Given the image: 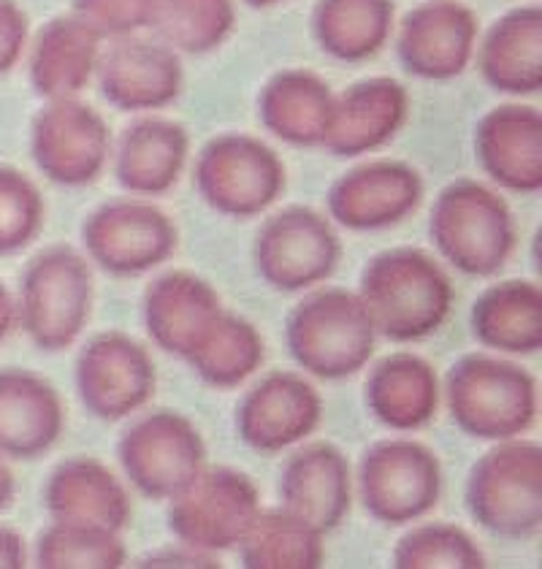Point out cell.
<instances>
[{"mask_svg":"<svg viewBox=\"0 0 542 569\" xmlns=\"http://www.w3.org/2000/svg\"><path fill=\"white\" fill-rule=\"evenodd\" d=\"M117 459L147 499H171L207 467L199 426L174 410H152L122 431Z\"/></svg>","mask_w":542,"mask_h":569,"instance_id":"30bf717a","label":"cell"},{"mask_svg":"<svg viewBox=\"0 0 542 569\" xmlns=\"http://www.w3.org/2000/svg\"><path fill=\"white\" fill-rule=\"evenodd\" d=\"M136 567H220L218 559H214L212 553H203V550H195L190 546H177V548H163L158 550V553H150L144 556V559H139V565Z\"/></svg>","mask_w":542,"mask_h":569,"instance_id":"ab89813d","label":"cell"},{"mask_svg":"<svg viewBox=\"0 0 542 569\" xmlns=\"http://www.w3.org/2000/svg\"><path fill=\"white\" fill-rule=\"evenodd\" d=\"M261 512V493L233 467H203L177 497L169 499V529L177 542L203 553L239 546Z\"/></svg>","mask_w":542,"mask_h":569,"instance_id":"9c48e42d","label":"cell"},{"mask_svg":"<svg viewBox=\"0 0 542 569\" xmlns=\"http://www.w3.org/2000/svg\"><path fill=\"white\" fill-rule=\"evenodd\" d=\"M288 352L299 369L320 380L359 375L378 348V329L359 293L344 288L312 290L288 315Z\"/></svg>","mask_w":542,"mask_h":569,"instance_id":"3957f363","label":"cell"},{"mask_svg":"<svg viewBox=\"0 0 542 569\" xmlns=\"http://www.w3.org/2000/svg\"><path fill=\"white\" fill-rule=\"evenodd\" d=\"M472 333L483 348L532 356L542 348V290L532 280H504L478 296Z\"/></svg>","mask_w":542,"mask_h":569,"instance_id":"f546056e","label":"cell"},{"mask_svg":"<svg viewBox=\"0 0 542 569\" xmlns=\"http://www.w3.org/2000/svg\"><path fill=\"white\" fill-rule=\"evenodd\" d=\"M342 258V241L325 214L310 207L274 212L252 244L255 271L280 293H301L325 282Z\"/></svg>","mask_w":542,"mask_h":569,"instance_id":"8fae6325","label":"cell"},{"mask_svg":"<svg viewBox=\"0 0 542 569\" xmlns=\"http://www.w3.org/2000/svg\"><path fill=\"white\" fill-rule=\"evenodd\" d=\"M410 114V92L391 77H372L334 96L323 150L337 158H359L397 139Z\"/></svg>","mask_w":542,"mask_h":569,"instance_id":"ffe728a7","label":"cell"},{"mask_svg":"<svg viewBox=\"0 0 542 569\" xmlns=\"http://www.w3.org/2000/svg\"><path fill=\"white\" fill-rule=\"evenodd\" d=\"M66 407L47 377L20 367L0 369V456L33 461L58 445Z\"/></svg>","mask_w":542,"mask_h":569,"instance_id":"7402d4cb","label":"cell"},{"mask_svg":"<svg viewBox=\"0 0 542 569\" xmlns=\"http://www.w3.org/2000/svg\"><path fill=\"white\" fill-rule=\"evenodd\" d=\"M359 296L378 337L421 342L442 329L453 307V282L429 252L393 247L361 271Z\"/></svg>","mask_w":542,"mask_h":569,"instance_id":"6da1fadb","label":"cell"},{"mask_svg":"<svg viewBox=\"0 0 542 569\" xmlns=\"http://www.w3.org/2000/svg\"><path fill=\"white\" fill-rule=\"evenodd\" d=\"M312 33L325 54L342 63H363L393 33V0H318Z\"/></svg>","mask_w":542,"mask_h":569,"instance_id":"4dcf8cb0","label":"cell"},{"mask_svg":"<svg viewBox=\"0 0 542 569\" xmlns=\"http://www.w3.org/2000/svg\"><path fill=\"white\" fill-rule=\"evenodd\" d=\"M17 326V296L0 282V342H6Z\"/></svg>","mask_w":542,"mask_h":569,"instance_id":"b9f144b4","label":"cell"},{"mask_svg":"<svg viewBox=\"0 0 542 569\" xmlns=\"http://www.w3.org/2000/svg\"><path fill=\"white\" fill-rule=\"evenodd\" d=\"M28 14L17 0H0V73H9L20 63L28 47Z\"/></svg>","mask_w":542,"mask_h":569,"instance_id":"f35d334b","label":"cell"},{"mask_svg":"<svg viewBox=\"0 0 542 569\" xmlns=\"http://www.w3.org/2000/svg\"><path fill=\"white\" fill-rule=\"evenodd\" d=\"M453 423L472 439L502 442L526 435L538 420V380L508 358L464 356L445 380Z\"/></svg>","mask_w":542,"mask_h":569,"instance_id":"7a4b0ae2","label":"cell"},{"mask_svg":"<svg viewBox=\"0 0 542 569\" xmlns=\"http://www.w3.org/2000/svg\"><path fill=\"white\" fill-rule=\"evenodd\" d=\"M101 36L79 17L49 20L30 47V84L47 101L77 98L96 77Z\"/></svg>","mask_w":542,"mask_h":569,"instance_id":"83f0119b","label":"cell"},{"mask_svg":"<svg viewBox=\"0 0 542 569\" xmlns=\"http://www.w3.org/2000/svg\"><path fill=\"white\" fill-rule=\"evenodd\" d=\"M30 154L49 182L84 188L103 174L112 158V131L90 103L58 98L33 117Z\"/></svg>","mask_w":542,"mask_h":569,"instance_id":"5bb4252c","label":"cell"},{"mask_svg":"<svg viewBox=\"0 0 542 569\" xmlns=\"http://www.w3.org/2000/svg\"><path fill=\"white\" fill-rule=\"evenodd\" d=\"M128 561L120 531L103 526L52 521L36 540L41 569H117Z\"/></svg>","mask_w":542,"mask_h":569,"instance_id":"e575fe53","label":"cell"},{"mask_svg":"<svg viewBox=\"0 0 542 569\" xmlns=\"http://www.w3.org/2000/svg\"><path fill=\"white\" fill-rule=\"evenodd\" d=\"M331 84L304 68L274 73L258 96V120L271 136L293 147H320L334 109Z\"/></svg>","mask_w":542,"mask_h":569,"instance_id":"f1b7e54d","label":"cell"},{"mask_svg":"<svg viewBox=\"0 0 542 569\" xmlns=\"http://www.w3.org/2000/svg\"><path fill=\"white\" fill-rule=\"evenodd\" d=\"M478 52L480 77L508 96H534L542 88V9L519 6L491 24Z\"/></svg>","mask_w":542,"mask_h":569,"instance_id":"4316f807","label":"cell"},{"mask_svg":"<svg viewBox=\"0 0 542 569\" xmlns=\"http://www.w3.org/2000/svg\"><path fill=\"white\" fill-rule=\"evenodd\" d=\"M28 567V546L24 537L11 526H0V569Z\"/></svg>","mask_w":542,"mask_h":569,"instance_id":"60d3db41","label":"cell"},{"mask_svg":"<svg viewBox=\"0 0 542 569\" xmlns=\"http://www.w3.org/2000/svg\"><path fill=\"white\" fill-rule=\"evenodd\" d=\"M92 312V271L71 247H49L22 271L17 323L44 352L71 348Z\"/></svg>","mask_w":542,"mask_h":569,"instance_id":"8992f818","label":"cell"},{"mask_svg":"<svg viewBox=\"0 0 542 569\" xmlns=\"http://www.w3.org/2000/svg\"><path fill=\"white\" fill-rule=\"evenodd\" d=\"M244 3L252 6V9H269V6L282 3V0H244Z\"/></svg>","mask_w":542,"mask_h":569,"instance_id":"ee69618b","label":"cell"},{"mask_svg":"<svg viewBox=\"0 0 542 569\" xmlns=\"http://www.w3.org/2000/svg\"><path fill=\"white\" fill-rule=\"evenodd\" d=\"M193 182L209 209L237 220L263 214L285 190L282 158L250 133H220L203 144Z\"/></svg>","mask_w":542,"mask_h":569,"instance_id":"52a82bcc","label":"cell"},{"mask_svg":"<svg viewBox=\"0 0 542 569\" xmlns=\"http://www.w3.org/2000/svg\"><path fill=\"white\" fill-rule=\"evenodd\" d=\"M474 158L499 188L534 196L542 188V114L526 103L485 111L474 128Z\"/></svg>","mask_w":542,"mask_h":569,"instance_id":"d6986e66","label":"cell"},{"mask_svg":"<svg viewBox=\"0 0 542 569\" xmlns=\"http://www.w3.org/2000/svg\"><path fill=\"white\" fill-rule=\"evenodd\" d=\"M47 207L36 182L20 169L0 166V256L24 250L44 228Z\"/></svg>","mask_w":542,"mask_h":569,"instance_id":"8d00e7d4","label":"cell"},{"mask_svg":"<svg viewBox=\"0 0 542 569\" xmlns=\"http://www.w3.org/2000/svg\"><path fill=\"white\" fill-rule=\"evenodd\" d=\"M397 569H483L485 553L466 529L455 523H421L397 542Z\"/></svg>","mask_w":542,"mask_h":569,"instance_id":"d590c367","label":"cell"},{"mask_svg":"<svg viewBox=\"0 0 542 569\" xmlns=\"http://www.w3.org/2000/svg\"><path fill=\"white\" fill-rule=\"evenodd\" d=\"M220 312L218 290L190 271L160 274L144 290V326L152 345L182 361Z\"/></svg>","mask_w":542,"mask_h":569,"instance_id":"cb8c5ba5","label":"cell"},{"mask_svg":"<svg viewBox=\"0 0 542 569\" xmlns=\"http://www.w3.org/2000/svg\"><path fill=\"white\" fill-rule=\"evenodd\" d=\"M152 0H73V17L88 22L101 39H126L150 24Z\"/></svg>","mask_w":542,"mask_h":569,"instance_id":"74e56055","label":"cell"},{"mask_svg":"<svg viewBox=\"0 0 542 569\" xmlns=\"http://www.w3.org/2000/svg\"><path fill=\"white\" fill-rule=\"evenodd\" d=\"M96 77L103 98L120 111L165 109L180 98L184 82L174 49L133 36H126L101 54Z\"/></svg>","mask_w":542,"mask_h":569,"instance_id":"ac0fdd59","label":"cell"},{"mask_svg":"<svg viewBox=\"0 0 542 569\" xmlns=\"http://www.w3.org/2000/svg\"><path fill=\"white\" fill-rule=\"evenodd\" d=\"M323 420V399L304 375L271 372L242 396L237 435L258 453H280L304 442Z\"/></svg>","mask_w":542,"mask_h":569,"instance_id":"9a60e30c","label":"cell"},{"mask_svg":"<svg viewBox=\"0 0 542 569\" xmlns=\"http://www.w3.org/2000/svg\"><path fill=\"white\" fill-rule=\"evenodd\" d=\"M233 24V0H152L147 28L174 52L207 54L223 44Z\"/></svg>","mask_w":542,"mask_h":569,"instance_id":"836d02e7","label":"cell"},{"mask_svg":"<svg viewBox=\"0 0 542 569\" xmlns=\"http://www.w3.org/2000/svg\"><path fill=\"white\" fill-rule=\"evenodd\" d=\"M440 377L426 358L393 352L372 367L363 388L367 410L391 431H418L436 416Z\"/></svg>","mask_w":542,"mask_h":569,"instance_id":"484cf974","label":"cell"},{"mask_svg":"<svg viewBox=\"0 0 542 569\" xmlns=\"http://www.w3.org/2000/svg\"><path fill=\"white\" fill-rule=\"evenodd\" d=\"M478 47V17L459 0H426L399 28L397 52L404 71L426 82L461 77Z\"/></svg>","mask_w":542,"mask_h":569,"instance_id":"e0dca14e","label":"cell"},{"mask_svg":"<svg viewBox=\"0 0 542 569\" xmlns=\"http://www.w3.org/2000/svg\"><path fill=\"white\" fill-rule=\"evenodd\" d=\"M470 516L504 540H529L542 529V448L502 439L472 463L466 478Z\"/></svg>","mask_w":542,"mask_h":569,"instance_id":"5b68a950","label":"cell"},{"mask_svg":"<svg viewBox=\"0 0 542 569\" xmlns=\"http://www.w3.org/2000/svg\"><path fill=\"white\" fill-rule=\"evenodd\" d=\"M79 401L98 420L131 418L155 396L158 372L150 350L122 331L92 337L73 367Z\"/></svg>","mask_w":542,"mask_h":569,"instance_id":"4fadbf2b","label":"cell"},{"mask_svg":"<svg viewBox=\"0 0 542 569\" xmlns=\"http://www.w3.org/2000/svg\"><path fill=\"white\" fill-rule=\"evenodd\" d=\"M17 497V478L9 469V463L0 459V512L9 510L11 502Z\"/></svg>","mask_w":542,"mask_h":569,"instance_id":"7bdbcfd3","label":"cell"},{"mask_svg":"<svg viewBox=\"0 0 542 569\" xmlns=\"http://www.w3.org/2000/svg\"><path fill=\"white\" fill-rule=\"evenodd\" d=\"M429 233L436 252L466 277H494L515 250L508 201L478 179H455L440 190Z\"/></svg>","mask_w":542,"mask_h":569,"instance_id":"277c9868","label":"cell"},{"mask_svg":"<svg viewBox=\"0 0 542 569\" xmlns=\"http://www.w3.org/2000/svg\"><path fill=\"white\" fill-rule=\"evenodd\" d=\"M263 358H267V345H263L261 331L250 320L223 309L203 331L195 348L188 352L184 363L207 386L228 391V388H239L244 380H250L261 369Z\"/></svg>","mask_w":542,"mask_h":569,"instance_id":"1f68e13d","label":"cell"},{"mask_svg":"<svg viewBox=\"0 0 542 569\" xmlns=\"http://www.w3.org/2000/svg\"><path fill=\"white\" fill-rule=\"evenodd\" d=\"M282 510L329 535L348 518L353 505V469L331 442H312L285 461L280 475Z\"/></svg>","mask_w":542,"mask_h":569,"instance_id":"44dd1931","label":"cell"},{"mask_svg":"<svg viewBox=\"0 0 542 569\" xmlns=\"http://www.w3.org/2000/svg\"><path fill=\"white\" fill-rule=\"evenodd\" d=\"M323 531L288 510H261L239 540L248 569H318L325 559Z\"/></svg>","mask_w":542,"mask_h":569,"instance_id":"d6a6232c","label":"cell"},{"mask_svg":"<svg viewBox=\"0 0 542 569\" xmlns=\"http://www.w3.org/2000/svg\"><path fill=\"white\" fill-rule=\"evenodd\" d=\"M82 241L90 261L107 274L139 277L174 256L180 233L155 203L120 198L98 207L82 222Z\"/></svg>","mask_w":542,"mask_h":569,"instance_id":"7c38bea8","label":"cell"},{"mask_svg":"<svg viewBox=\"0 0 542 569\" xmlns=\"http://www.w3.org/2000/svg\"><path fill=\"white\" fill-rule=\"evenodd\" d=\"M190 136L180 122L144 117L122 131L114 150V177L133 196H163L180 182Z\"/></svg>","mask_w":542,"mask_h":569,"instance_id":"d4e9b609","label":"cell"},{"mask_svg":"<svg viewBox=\"0 0 542 569\" xmlns=\"http://www.w3.org/2000/svg\"><path fill=\"white\" fill-rule=\"evenodd\" d=\"M359 493L363 510L378 523L421 521L440 505L442 463L434 450L415 439H383L361 456Z\"/></svg>","mask_w":542,"mask_h":569,"instance_id":"ba28073f","label":"cell"},{"mask_svg":"<svg viewBox=\"0 0 542 569\" xmlns=\"http://www.w3.org/2000/svg\"><path fill=\"white\" fill-rule=\"evenodd\" d=\"M423 201V177L402 160H369L329 190V218L348 231H383L410 218Z\"/></svg>","mask_w":542,"mask_h":569,"instance_id":"2e32d148","label":"cell"},{"mask_svg":"<svg viewBox=\"0 0 542 569\" xmlns=\"http://www.w3.org/2000/svg\"><path fill=\"white\" fill-rule=\"evenodd\" d=\"M44 507L52 521L103 526L120 531L131 523V493L101 459L71 456L60 461L44 486Z\"/></svg>","mask_w":542,"mask_h":569,"instance_id":"603a6c76","label":"cell"}]
</instances>
